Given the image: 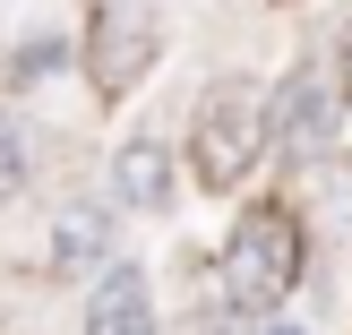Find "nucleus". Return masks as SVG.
Returning a JSON list of instances; mask_svg holds the SVG:
<instances>
[{"instance_id":"nucleus-1","label":"nucleus","mask_w":352,"mask_h":335,"mask_svg":"<svg viewBox=\"0 0 352 335\" xmlns=\"http://www.w3.org/2000/svg\"><path fill=\"white\" fill-rule=\"evenodd\" d=\"M301 258H309V241H301V215L292 206H275V198H250L232 215V233H223V258H215V284H223V310L232 318H275V310L292 301V284H301Z\"/></svg>"},{"instance_id":"nucleus-2","label":"nucleus","mask_w":352,"mask_h":335,"mask_svg":"<svg viewBox=\"0 0 352 335\" xmlns=\"http://www.w3.org/2000/svg\"><path fill=\"white\" fill-rule=\"evenodd\" d=\"M275 155V120H267V86L250 78H215L198 95V120H189V181L232 198L258 164Z\"/></svg>"},{"instance_id":"nucleus-3","label":"nucleus","mask_w":352,"mask_h":335,"mask_svg":"<svg viewBox=\"0 0 352 335\" xmlns=\"http://www.w3.org/2000/svg\"><path fill=\"white\" fill-rule=\"evenodd\" d=\"M344 86L327 61H292L284 78L267 86V120H275V155H292V164H318L327 147H336V120H344Z\"/></svg>"},{"instance_id":"nucleus-4","label":"nucleus","mask_w":352,"mask_h":335,"mask_svg":"<svg viewBox=\"0 0 352 335\" xmlns=\"http://www.w3.org/2000/svg\"><path fill=\"white\" fill-rule=\"evenodd\" d=\"M155 52H164V17H155L146 0H103L95 26H86V78H95V95L120 103L155 69Z\"/></svg>"},{"instance_id":"nucleus-5","label":"nucleus","mask_w":352,"mask_h":335,"mask_svg":"<svg viewBox=\"0 0 352 335\" xmlns=\"http://www.w3.org/2000/svg\"><path fill=\"white\" fill-rule=\"evenodd\" d=\"M103 198L120 215H172L181 198V164H172V138L164 129H138L112 147V172H103Z\"/></svg>"},{"instance_id":"nucleus-6","label":"nucleus","mask_w":352,"mask_h":335,"mask_svg":"<svg viewBox=\"0 0 352 335\" xmlns=\"http://www.w3.org/2000/svg\"><path fill=\"white\" fill-rule=\"evenodd\" d=\"M120 267V206L112 198H69L52 215V275L69 284H95V275Z\"/></svg>"},{"instance_id":"nucleus-7","label":"nucleus","mask_w":352,"mask_h":335,"mask_svg":"<svg viewBox=\"0 0 352 335\" xmlns=\"http://www.w3.org/2000/svg\"><path fill=\"white\" fill-rule=\"evenodd\" d=\"M78 335H155V284H146V267L120 258L112 275H95V284H86Z\"/></svg>"},{"instance_id":"nucleus-8","label":"nucleus","mask_w":352,"mask_h":335,"mask_svg":"<svg viewBox=\"0 0 352 335\" xmlns=\"http://www.w3.org/2000/svg\"><path fill=\"white\" fill-rule=\"evenodd\" d=\"M34 164H43V138H34V120L0 112V206L34 189Z\"/></svg>"},{"instance_id":"nucleus-9","label":"nucleus","mask_w":352,"mask_h":335,"mask_svg":"<svg viewBox=\"0 0 352 335\" xmlns=\"http://www.w3.org/2000/svg\"><path fill=\"white\" fill-rule=\"evenodd\" d=\"M69 52H78L69 34H26V43L9 52V86H43V78H60Z\"/></svg>"},{"instance_id":"nucleus-10","label":"nucleus","mask_w":352,"mask_h":335,"mask_svg":"<svg viewBox=\"0 0 352 335\" xmlns=\"http://www.w3.org/2000/svg\"><path fill=\"white\" fill-rule=\"evenodd\" d=\"M327 69H336V86H344V95H352V17H344V26H336V52H327Z\"/></svg>"},{"instance_id":"nucleus-11","label":"nucleus","mask_w":352,"mask_h":335,"mask_svg":"<svg viewBox=\"0 0 352 335\" xmlns=\"http://www.w3.org/2000/svg\"><path fill=\"white\" fill-rule=\"evenodd\" d=\"M181 335H258L250 318H232V310H223V318H198V327H181Z\"/></svg>"},{"instance_id":"nucleus-12","label":"nucleus","mask_w":352,"mask_h":335,"mask_svg":"<svg viewBox=\"0 0 352 335\" xmlns=\"http://www.w3.org/2000/svg\"><path fill=\"white\" fill-rule=\"evenodd\" d=\"M258 335H309V327H292V318H258Z\"/></svg>"}]
</instances>
